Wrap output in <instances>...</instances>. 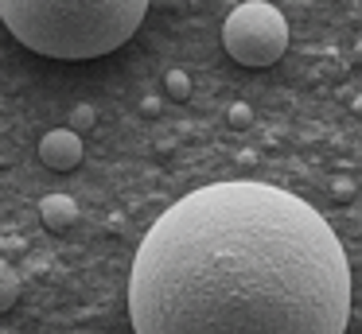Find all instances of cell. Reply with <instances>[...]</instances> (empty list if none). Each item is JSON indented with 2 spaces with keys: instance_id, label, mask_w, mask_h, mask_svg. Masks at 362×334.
Masks as SVG:
<instances>
[{
  "instance_id": "cell-10",
  "label": "cell",
  "mask_w": 362,
  "mask_h": 334,
  "mask_svg": "<svg viewBox=\"0 0 362 334\" xmlns=\"http://www.w3.org/2000/svg\"><path fill=\"white\" fill-rule=\"evenodd\" d=\"M331 198H335V202H351L354 198V183L346 175H335V179H331Z\"/></svg>"
},
{
  "instance_id": "cell-2",
  "label": "cell",
  "mask_w": 362,
  "mask_h": 334,
  "mask_svg": "<svg viewBox=\"0 0 362 334\" xmlns=\"http://www.w3.org/2000/svg\"><path fill=\"white\" fill-rule=\"evenodd\" d=\"M148 0H0V20L28 51L98 59L136 35Z\"/></svg>"
},
{
  "instance_id": "cell-7",
  "label": "cell",
  "mask_w": 362,
  "mask_h": 334,
  "mask_svg": "<svg viewBox=\"0 0 362 334\" xmlns=\"http://www.w3.org/2000/svg\"><path fill=\"white\" fill-rule=\"evenodd\" d=\"M164 90H168V97L187 101L191 97V78L183 74V70H168V74H164Z\"/></svg>"
},
{
  "instance_id": "cell-8",
  "label": "cell",
  "mask_w": 362,
  "mask_h": 334,
  "mask_svg": "<svg viewBox=\"0 0 362 334\" xmlns=\"http://www.w3.org/2000/svg\"><path fill=\"white\" fill-rule=\"evenodd\" d=\"M94 121H98L94 105H74L71 109V132H74V136H78V132H86V129H94Z\"/></svg>"
},
{
  "instance_id": "cell-3",
  "label": "cell",
  "mask_w": 362,
  "mask_h": 334,
  "mask_svg": "<svg viewBox=\"0 0 362 334\" xmlns=\"http://www.w3.org/2000/svg\"><path fill=\"white\" fill-rule=\"evenodd\" d=\"M222 47L238 66L265 70L288 51V23L265 0H245L222 23Z\"/></svg>"
},
{
  "instance_id": "cell-4",
  "label": "cell",
  "mask_w": 362,
  "mask_h": 334,
  "mask_svg": "<svg viewBox=\"0 0 362 334\" xmlns=\"http://www.w3.org/2000/svg\"><path fill=\"white\" fill-rule=\"evenodd\" d=\"M40 160L51 171H74L82 163V136H74L71 129H51L40 140Z\"/></svg>"
},
{
  "instance_id": "cell-9",
  "label": "cell",
  "mask_w": 362,
  "mask_h": 334,
  "mask_svg": "<svg viewBox=\"0 0 362 334\" xmlns=\"http://www.w3.org/2000/svg\"><path fill=\"white\" fill-rule=\"evenodd\" d=\"M226 117H230V124H234V129H250V124H253V109L245 105V101H234Z\"/></svg>"
},
{
  "instance_id": "cell-5",
  "label": "cell",
  "mask_w": 362,
  "mask_h": 334,
  "mask_svg": "<svg viewBox=\"0 0 362 334\" xmlns=\"http://www.w3.org/2000/svg\"><path fill=\"white\" fill-rule=\"evenodd\" d=\"M40 217L51 233H66L78 222V206H74L71 194H47V198L40 202Z\"/></svg>"
},
{
  "instance_id": "cell-1",
  "label": "cell",
  "mask_w": 362,
  "mask_h": 334,
  "mask_svg": "<svg viewBox=\"0 0 362 334\" xmlns=\"http://www.w3.org/2000/svg\"><path fill=\"white\" fill-rule=\"evenodd\" d=\"M133 334H346L351 268L331 222L253 179L183 194L129 272Z\"/></svg>"
},
{
  "instance_id": "cell-6",
  "label": "cell",
  "mask_w": 362,
  "mask_h": 334,
  "mask_svg": "<svg viewBox=\"0 0 362 334\" xmlns=\"http://www.w3.org/2000/svg\"><path fill=\"white\" fill-rule=\"evenodd\" d=\"M16 299H20V276L12 272L8 261H0V315L16 307Z\"/></svg>"
}]
</instances>
